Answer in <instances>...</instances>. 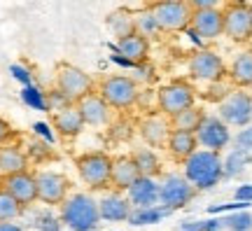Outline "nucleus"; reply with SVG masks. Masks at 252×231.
<instances>
[{"label": "nucleus", "instance_id": "nucleus-1", "mask_svg": "<svg viewBox=\"0 0 252 231\" xmlns=\"http://www.w3.org/2000/svg\"><path fill=\"white\" fill-rule=\"evenodd\" d=\"M61 224L70 231H96L100 220L98 198H94L89 192H75L61 205H59Z\"/></svg>", "mask_w": 252, "mask_h": 231}, {"label": "nucleus", "instance_id": "nucleus-2", "mask_svg": "<svg viewBox=\"0 0 252 231\" xmlns=\"http://www.w3.org/2000/svg\"><path fill=\"white\" fill-rule=\"evenodd\" d=\"M182 175L196 192L213 189L224 178L222 157L210 150H196L187 161H182Z\"/></svg>", "mask_w": 252, "mask_h": 231}, {"label": "nucleus", "instance_id": "nucleus-3", "mask_svg": "<svg viewBox=\"0 0 252 231\" xmlns=\"http://www.w3.org/2000/svg\"><path fill=\"white\" fill-rule=\"evenodd\" d=\"M56 91L61 94L68 105H77L80 100H84L96 91V82L91 80L89 72H84L77 66L59 63V68H56Z\"/></svg>", "mask_w": 252, "mask_h": 231}, {"label": "nucleus", "instance_id": "nucleus-4", "mask_svg": "<svg viewBox=\"0 0 252 231\" xmlns=\"http://www.w3.org/2000/svg\"><path fill=\"white\" fill-rule=\"evenodd\" d=\"M96 94L112 110H128L138 103L140 87L131 75H108L96 84Z\"/></svg>", "mask_w": 252, "mask_h": 231}, {"label": "nucleus", "instance_id": "nucleus-5", "mask_svg": "<svg viewBox=\"0 0 252 231\" xmlns=\"http://www.w3.org/2000/svg\"><path fill=\"white\" fill-rule=\"evenodd\" d=\"M112 157L108 152H84L75 159L77 175L89 189H108L112 180Z\"/></svg>", "mask_w": 252, "mask_h": 231}, {"label": "nucleus", "instance_id": "nucleus-6", "mask_svg": "<svg viewBox=\"0 0 252 231\" xmlns=\"http://www.w3.org/2000/svg\"><path fill=\"white\" fill-rule=\"evenodd\" d=\"M150 12H152V17L161 33H180V31H187L189 24H191V14H194L191 5L182 2V0L152 2Z\"/></svg>", "mask_w": 252, "mask_h": 231}, {"label": "nucleus", "instance_id": "nucleus-7", "mask_svg": "<svg viewBox=\"0 0 252 231\" xmlns=\"http://www.w3.org/2000/svg\"><path fill=\"white\" fill-rule=\"evenodd\" d=\"M217 117L226 126L245 129L252 122V94L245 89H234L224 94V98L217 105Z\"/></svg>", "mask_w": 252, "mask_h": 231}, {"label": "nucleus", "instance_id": "nucleus-8", "mask_svg": "<svg viewBox=\"0 0 252 231\" xmlns=\"http://www.w3.org/2000/svg\"><path fill=\"white\" fill-rule=\"evenodd\" d=\"M194 100H196V91L191 84L187 82H171V84H163L161 89L157 91V105H159V112L166 115L168 119L175 115H180L189 107H194Z\"/></svg>", "mask_w": 252, "mask_h": 231}, {"label": "nucleus", "instance_id": "nucleus-9", "mask_svg": "<svg viewBox=\"0 0 252 231\" xmlns=\"http://www.w3.org/2000/svg\"><path fill=\"white\" fill-rule=\"evenodd\" d=\"M196 196V189L189 185L185 175L180 173H171L163 175V180L159 182V205L166 210H180Z\"/></svg>", "mask_w": 252, "mask_h": 231}, {"label": "nucleus", "instance_id": "nucleus-10", "mask_svg": "<svg viewBox=\"0 0 252 231\" xmlns=\"http://www.w3.org/2000/svg\"><path fill=\"white\" fill-rule=\"evenodd\" d=\"M224 19V35L234 42H248L252 40V14L250 5L245 2H226L222 7Z\"/></svg>", "mask_w": 252, "mask_h": 231}, {"label": "nucleus", "instance_id": "nucleus-11", "mask_svg": "<svg viewBox=\"0 0 252 231\" xmlns=\"http://www.w3.org/2000/svg\"><path fill=\"white\" fill-rule=\"evenodd\" d=\"M37 201L45 205H61L70 196V180L56 170H37Z\"/></svg>", "mask_w": 252, "mask_h": 231}, {"label": "nucleus", "instance_id": "nucleus-12", "mask_svg": "<svg viewBox=\"0 0 252 231\" xmlns=\"http://www.w3.org/2000/svg\"><path fill=\"white\" fill-rule=\"evenodd\" d=\"M194 135H196V142L201 150H210V152H217V154L231 142V129L217 115L203 117V122H201V126L196 129Z\"/></svg>", "mask_w": 252, "mask_h": 231}, {"label": "nucleus", "instance_id": "nucleus-13", "mask_svg": "<svg viewBox=\"0 0 252 231\" xmlns=\"http://www.w3.org/2000/svg\"><path fill=\"white\" fill-rule=\"evenodd\" d=\"M189 75L194 77V80H201V82H220L224 77V61H222V56L213 49H198L189 56Z\"/></svg>", "mask_w": 252, "mask_h": 231}, {"label": "nucleus", "instance_id": "nucleus-14", "mask_svg": "<svg viewBox=\"0 0 252 231\" xmlns=\"http://www.w3.org/2000/svg\"><path fill=\"white\" fill-rule=\"evenodd\" d=\"M189 28L196 33L198 40H215V37L224 35V19H222V9L220 7L194 9Z\"/></svg>", "mask_w": 252, "mask_h": 231}, {"label": "nucleus", "instance_id": "nucleus-15", "mask_svg": "<svg viewBox=\"0 0 252 231\" xmlns=\"http://www.w3.org/2000/svg\"><path fill=\"white\" fill-rule=\"evenodd\" d=\"M0 187L12 194L19 203L28 208L37 201V182H35V173H17V175H7V178H0Z\"/></svg>", "mask_w": 252, "mask_h": 231}, {"label": "nucleus", "instance_id": "nucleus-16", "mask_svg": "<svg viewBox=\"0 0 252 231\" xmlns=\"http://www.w3.org/2000/svg\"><path fill=\"white\" fill-rule=\"evenodd\" d=\"M138 131H140V138L145 140L147 147H166L168 142V135H171V119L161 112H154V115H147L138 124Z\"/></svg>", "mask_w": 252, "mask_h": 231}, {"label": "nucleus", "instance_id": "nucleus-17", "mask_svg": "<svg viewBox=\"0 0 252 231\" xmlns=\"http://www.w3.org/2000/svg\"><path fill=\"white\" fill-rule=\"evenodd\" d=\"M126 198L133 210H147L159 205V182L154 178H138L126 189Z\"/></svg>", "mask_w": 252, "mask_h": 231}, {"label": "nucleus", "instance_id": "nucleus-18", "mask_svg": "<svg viewBox=\"0 0 252 231\" xmlns=\"http://www.w3.org/2000/svg\"><path fill=\"white\" fill-rule=\"evenodd\" d=\"M52 126H54L56 135H61V138H77L87 124H84V117L77 105H63L56 107L54 117H52Z\"/></svg>", "mask_w": 252, "mask_h": 231}, {"label": "nucleus", "instance_id": "nucleus-19", "mask_svg": "<svg viewBox=\"0 0 252 231\" xmlns=\"http://www.w3.org/2000/svg\"><path fill=\"white\" fill-rule=\"evenodd\" d=\"M98 210L100 220H105V222H128V217L133 213L126 194L122 192H105L98 198Z\"/></svg>", "mask_w": 252, "mask_h": 231}, {"label": "nucleus", "instance_id": "nucleus-20", "mask_svg": "<svg viewBox=\"0 0 252 231\" xmlns=\"http://www.w3.org/2000/svg\"><path fill=\"white\" fill-rule=\"evenodd\" d=\"M77 107H80L87 126H108L110 122H112V107H110L96 91H94L91 96H87L84 100H80Z\"/></svg>", "mask_w": 252, "mask_h": 231}, {"label": "nucleus", "instance_id": "nucleus-21", "mask_svg": "<svg viewBox=\"0 0 252 231\" xmlns=\"http://www.w3.org/2000/svg\"><path fill=\"white\" fill-rule=\"evenodd\" d=\"M110 49L119 56H124L126 61L135 63V66H143L147 61V54H150V40H145L143 35H126L122 40H117V45H108Z\"/></svg>", "mask_w": 252, "mask_h": 231}, {"label": "nucleus", "instance_id": "nucleus-22", "mask_svg": "<svg viewBox=\"0 0 252 231\" xmlns=\"http://www.w3.org/2000/svg\"><path fill=\"white\" fill-rule=\"evenodd\" d=\"M28 170V157L26 152L17 147L14 142H2L0 145V175H17Z\"/></svg>", "mask_w": 252, "mask_h": 231}, {"label": "nucleus", "instance_id": "nucleus-23", "mask_svg": "<svg viewBox=\"0 0 252 231\" xmlns=\"http://www.w3.org/2000/svg\"><path fill=\"white\" fill-rule=\"evenodd\" d=\"M138 178H140V173H138L131 157H117V159L112 161V180H110V187L115 192L126 194V189L133 185Z\"/></svg>", "mask_w": 252, "mask_h": 231}, {"label": "nucleus", "instance_id": "nucleus-24", "mask_svg": "<svg viewBox=\"0 0 252 231\" xmlns=\"http://www.w3.org/2000/svg\"><path fill=\"white\" fill-rule=\"evenodd\" d=\"M229 77L238 89L252 87V49H241L229 66Z\"/></svg>", "mask_w": 252, "mask_h": 231}, {"label": "nucleus", "instance_id": "nucleus-25", "mask_svg": "<svg viewBox=\"0 0 252 231\" xmlns=\"http://www.w3.org/2000/svg\"><path fill=\"white\" fill-rule=\"evenodd\" d=\"M166 150L175 161H187L194 152L198 150V142L194 133H185V131H171Z\"/></svg>", "mask_w": 252, "mask_h": 231}, {"label": "nucleus", "instance_id": "nucleus-26", "mask_svg": "<svg viewBox=\"0 0 252 231\" xmlns=\"http://www.w3.org/2000/svg\"><path fill=\"white\" fill-rule=\"evenodd\" d=\"M131 159H133L140 178H157L161 173V159H159V154L152 147H138V150H133Z\"/></svg>", "mask_w": 252, "mask_h": 231}, {"label": "nucleus", "instance_id": "nucleus-27", "mask_svg": "<svg viewBox=\"0 0 252 231\" xmlns=\"http://www.w3.org/2000/svg\"><path fill=\"white\" fill-rule=\"evenodd\" d=\"M105 24H108L110 33L117 37V40L135 33V19L128 9H115L112 14H108V21H105Z\"/></svg>", "mask_w": 252, "mask_h": 231}, {"label": "nucleus", "instance_id": "nucleus-28", "mask_svg": "<svg viewBox=\"0 0 252 231\" xmlns=\"http://www.w3.org/2000/svg\"><path fill=\"white\" fill-rule=\"evenodd\" d=\"M203 112L198 110V107H189L180 115L171 117V129L173 131H185V133H196V129L201 126L203 122Z\"/></svg>", "mask_w": 252, "mask_h": 231}, {"label": "nucleus", "instance_id": "nucleus-29", "mask_svg": "<svg viewBox=\"0 0 252 231\" xmlns=\"http://www.w3.org/2000/svg\"><path fill=\"white\" fill-rule=\"evenodd\" d=\"M24 205L19 203L12 194H7L2 187H0V222H14L17 217L24 215Z\"/></svg>", "mask_w": 252, "mask_h": 231}, {"label": "nucleus", "instance_id": "nucleus-30", "mask_svg": "<svg viewBox=\"0 0 252 231\" xmlns=\"http://www.w3.org/2000/svg\"><path fill=\"white\" fill-rule=\"evenodd\" d=\"M171 210H166L161 205H157V208H147V210H133L131 217H128V224L131 227H145V224H157L161 222L163 217H168Z\"/></svg>", "mask_w": 252, "mask_h": 231}, {"label": "nucleus", "instance_id": "nucleus-31", "mask_svg": "<svg viewBox=\"0 0 252 231\" xmlns=\"http://www.w3.org/2000/svg\"><path fill=\"white\" fill-rule=\"evenodd\" d=\"M250 161H252V157L248 152L231 150L226 154V159H222V164H224V178H236V175H241Z\"/></svg>", "mask_w": 252, "mask_h": 231}, {"label": "nucleus", "instance_id": "nucleus-32", "mask_svg": "<svg viewBox=\"0 0 252 231\" xmlns=\"http://www.w3.org/2000/svg\"><path fill=\"white\" fill-rule=\"evenodd\" d=\"M133 19H135V33L143 35L145 40H152V37H157L161 33L152 17V12H150V7L143 9V12H138V14H133Z\"/></svg>", "mask_w": 252, "mask_h": 231}, {"label": "nucleus", "instance_id": "nucleus-33", "mask_svg": "<svg viewBox=\"0 0 252 231\" xmlns=\"http://www.w3.org/2000/svg\"><path fill=\"white\" fill-rule=\"evenodd\" d=\"M21 100H24V105H28L31 110H37V112H47V110H49L45 91L40 89V87H35V84L21 89Z\"/></svg>", "mask_w": 252, "mask_h": 231}, {"label": "nucleus", "instance_id": "nucleus-34", "mask_svg": "<svg viewBox=\"0 0 252 231\" xmlns=\"http://www.w3.org/2000/svg\"><path fill=\"white\" fill-rule=\"evenodd\" d=\"M33 229L35 231H61V217L54 215L52 210H40L33 215Z\"/></svg>", "mask_w": 252, "mask_h": 231}, {"label": "nucleus", "instance_id": "nucleus-35", "mask_svg": "<svg viewBox=\"0 0 252 231\" xmlns=\"http://www.w3.org/2000/svg\"><path fill=\"white\" fill-rule=\"evenodd\" d=\"M222 227L226 231H250L252 229V215L248 210H241V213H231L222 220Z\"/></svg>", "mask_w": 252, "mask_h": 231}, {"label": "nucleus", "instance_id": "nucleus-36", "mask_svg": "<svg viewBox=\"0 0 252 231\" xmlns=\"http://www.w3.org/2000/svg\"><path fill=\"white\" fill-rule=\"evenodd\" d=\"M222 220H201V222H185L180 231H222Z\"/></svg>", "mask_w": 252, "mask_h": 231}, {"label": "nucleus", "instance_id": "nucleus-37", "mask_svg": "<svg viewBox=\"0 0 252 231\" xmlns=\"http://www.w3.org/2000/svg\"><path fill=\"white\" fill-rule=\"evenodd\" d=\"M231 142H234V150H241V152H248V154H250L252 152V124L241 129V131L231 138Z\"/></svg>", "mask_w": 252, "mask_h": 231}, {"label": "nucleus", "instance_id": "nucleus-38", "mask_svg": "<svg viewBox=\"0 0 252 231\" xmlns=\"http://www.w3.org/2000/svg\"><path fill=\"white\" fill-rule=\"evenodd\" d=\"M9 75L17 82H21L24 87H31V84H33V72L28 70L26 66H21V63H12V66H9Z\"/></svg>", "mask_w": 252, "mask_h": 231}, {"label": "nucleus", "instance_id": "nucleus-39", "mask_svg": "<svg viewBox=\"0 0 252 231\" xmlns=\"http://www.w3.org/2000/svg\"><path fill=\"white\" fill-rule=\"evenodd\" d=\"M33 133H37L45 142H49V145L56 142V131L47 124V122H35V124H33Z\"/></svg>", "mask_w": 252, "mask_h": 231}, {"label": "nucleus", "instance_id": "nucleus-40", "mask_svg": "<svg viewBox=\"0 0 252 231\" xmlns=\"http://www.w3.org/2000/svg\"><path fill=\"white\" fill-rule=\"evenodd\" d=\"M234 198H236V201H241V203H250V205H252V185H241V187H236Z\"/></svg>", "mask_w": 252, "mask_h": 231}, {"label": "nucleus", "instance_id": "nucleus-41", "mask_svg": "<svg viewBox=\"0 0 252 231\" xmlns=\"http://www.w3.org/2000/svg\"><path fill=\"white\" fill-rule=\"evenodd\" d=\"M189 5H191V9H213V7H220L215 0H191Z\"/></svg>", "mask_w": 252, "mask_h": 231}, {"label": "nucleus", "instance_id": "nucleus-42", "mask_svg": "<svg viewBox=\"0 0 252 231\" xmlns=\"http://www.w3.org/2000/svg\"><path fill=\"white\" fill-rule=\"evenodd\" d=\"M110 61H112V63H117V66H122V68H131V70H135V68H138L135 63L126 61L124 56H119V54H110Z\"/></svg>", "mask_w": 252, "mask_h": 231}, {"label": "nucleus", "instance_id": "nucleus-43", "mask_svg": "<svg viewBox=\"0 0 252 231\" xmlns=\"http://www.w3.org/2000/svg\"><path fill=\"white\" fill-rule=\"evenodd\" d=\"M0 231H24V227L17 222H0Z\"/></svg>", "mask_w": 252, "mask_h": 231}, {"label": "nucleus", "instance_id": "nucleus-44", "mask_svg": "<svg viewBox=\"0 0 252 231\" xmlns=\"http://www.w3.org/2000/svg\"><path fill=\"white\" fill-rule=\"evenodd\" d=\"M7 135H9V126L0 119V145H2V138H7Z\"/></svg>", "mask_w": 252, "mask_h": 231}, {"label": "nucleus", "instance_id": "nucleus-45", "mask_svg": "<svg viewBox=\"0 0 252 231\" xmlns=\"http://www.w3.org/2000/svg\"><path fill=\"white\" fill-rule=\"evenodd\" d=\"M250 14H252V5H250Z\"/></svg>", "mask_w": 252, "mask_h": 231}]
</instances>
